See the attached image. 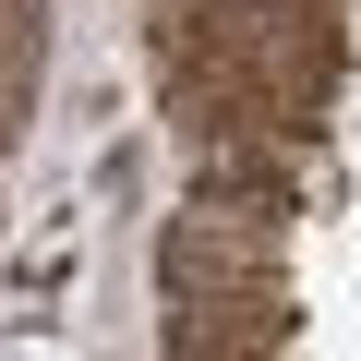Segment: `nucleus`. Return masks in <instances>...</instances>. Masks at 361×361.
Segmentation results:
<instances>
[{"mask_svg":"<svg viewBox=\"0 0 361 361\" xmlns=\"http://www.w3.org/2000/svg\"><path fill=\"white\" fill-rule=\"evenodd\" d=\"M157 277L169 289H265V277H289V205H253L229 180H205V193L169 217Z\"/></svg>","mask_w":361,"mask_h":361,"instance_id":"nucleus-1","label":"nucleus"},{"mask_svg":"<svg viewBox=\"0 0 361 361\" xmlns=\"http://www.w3.org/2000/svg\"><path fill=\"white\" fill-rule=\"evenodd\" d=\"M289 325H301L289 277H265V289H169V361H205V349L289 361Z\"/></svg>","mask_w":361,"mask_h":361,"instance_id":"nucleus-2","label":"nucleus"},{"mask_svg":"<svg viewBox=\"0 0 361 361\" xmlns=\"http://www.w3.org/2000/svg\"><path fill=\"white\" fill-rule=\"evenodd\" d=\"M205 361H265V349H205Z\"/></svg>","mask_w":361,"mask_h":361,"instance_id":"nucleus-3","label":"nucleus"}]
</instances>
